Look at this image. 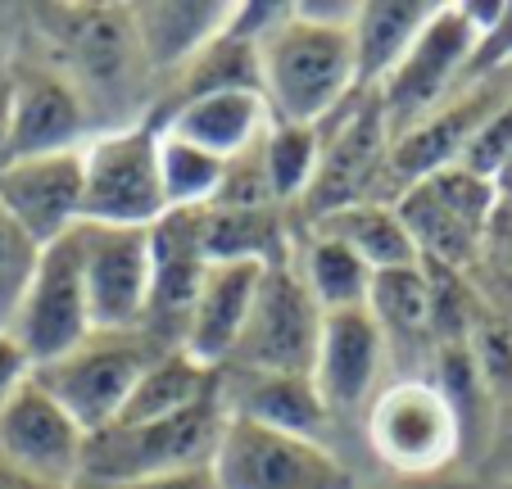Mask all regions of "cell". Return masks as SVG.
<instances>
[{
	"label": "cell",
	"instance_id": "obj_1",
	"mask_svg": "<svg viewBox=\"0 0 512 489\" xmlns=\"http://www.w3.org/2000/svg\"><path fill=\"white\" fill-rule=\"evenodd\" d=\"M354 23L304 19L295 5L259 41V91L272 109V123L322 127L340 114L349 91H358L354 64Z\"/></svg>",
	"mask_w": 512,
	"mask_h": 489
},
{
	"label": "cell",
	"instance_id": "obj_2",
	"mask_svg": "<svg viewBox=\"0 0 512 489\" xmlns=\"http://www.w3.org/2000/svg\"><path fill=\"white\" fill-rule=\"evenodd\" d=\"M37 23L59 46L68 64V82L78 87L87 114L114 118L127 109V100L141 96V77L150 73L136 41L132 5H50L37 10Z\"/></svg>",
	"mask_w": 512,
	"mask_h": 489
},
{
	"label": "cell",
	"instance_id": "obj_3",
	"mask_svg": "<svg viewBox=\"0 0 512 489\" xmlns=\"http://www.w3.org/2000/svg\"><path fill=\"white\" fill-rule=\"evenodd\" d=\"M395 209L413 236L422 268L463 277L481 259L485 231L499 209V182L454 163V168H440V173L404 186L395 195Z\"/></svg>",
	"mask_w": 512,
	"mask_h": 489
},
{
	"label": "cell",
	"instance_id": "obj_4",
	"mask_svg": "<svg viewBox=\"0 0 512 489\" xmlns=\"http://www.w3.org/2000/svg\"><path fill=\"white\" fill-rule=\"evenodd\" d=\"M223 390L218 399L195 403L186 413L164 422H136V426H105L87 440L82 458V489H109L127 480L173 476V471L209 467L218 435H223Z\"/></svg>",
	"mask_w": 512,
	"mask_h": 489
},
{
	"label": "cell",
	"instance_id": "obj_5",
	"mask_svg": "<svg viewBox=\"0 0 512 489\" xmlns=\"http://www.w3.org/2000/svg\"><path fill=\"white\" fill-rule=\"evenodd\" d=\"M368 444L395 476L422 480L449 471L463 449V408L435 376H399L381 385L363 413Z\"/></svg>",
	"mask_w": 512,
	"mask_h": 489
},
{
	"label": "cell",
	"instance_id": "obj_6",
	"mask_svg": "<svg viewBox=\"0 0 512 489\" xmlns=\"http://www.w3.org/2000/svg\"><path fill=\"white\" fill-rule=\"evenodd\" d=\"M168 213L159 186V123H123L82 145V222L155 227Z\"/></svg>",
	"mask_w": 512,
	"mask_h": 489
},
{
	"label": "cell",
	"instance_id": "obj_7",
	"mask_svg": "<svg viewBox=\"0 0 512 489\" xmlns=\"http://www.w3.org/2000/svg\"><path fill=\"white\" fill-rule=\"evenodd\" d=\"M209 471L218 489H358L354 471L327 440L272 431L232 413L223 417Z\"/></svg>",
	"mask_w": 512,
	"mask_h": 489
},
{
	"label": "cell",
	"instance_id": "obj_8",
	"mask_svg": "<svg viewBox=\"0 0 512 489\" xmlns=\"http://www.w3.org/2000/svg\"><path fill=\"white\" fill-rule=\"evenodd\" d=\"M155 354L159 345H150L141 331H91L73 354L37 367L32 376L55 394L59 408L82 431L96 435L118 422L127 394L136 390V381H141V372L150 367Z\"/></svg>",
	"mask_w": 512,
	"mask_h": 489
},
{
	"label": "cell",
	"instance_id": "obj_9",
	"mask_svg": "<svg viewBox=\"0 0 512 489\" xmlns=\"http://www.w3.org/2000/svg\"><path fill=\"white\" fill-rule=\"evenodd\" d=\"M481 50V32L463 14V5H440L422 37L413 41L399 68L386 77V87L377 91L381 114L390 123V141L422 123L435 105H445L463 82H472V64Z\"/></svg>",
	"mask_w": 512,
	"mask_h": 489
},
{
	"label": "cell",
	"instance_id": "obj_10",
	"mask_svg": "<svg viewBox=\"0 0 512 489\" xmlns=\"http://www.w3.org/2000/svg\"><path fill=\"white\" fill-rule=\"evenodd\" d=\"M87 286L91 331H141L155 281V236L150 227H105L78 222L73 227Z\"/></svg>",
	"mask_w": 512,
	"mask_h": 489
},
{
	"label": "cell",
	"instance_id": "obj_11",
	"mask_svg": "<svg viewBox=\"0 0 512 489\" xmlns=\"http://www.w3.org/2000/svg\"><path fill=\"white\" fill-rule=\"evenodd\" d=\"M322 308L313 304L309 286L300 281L295 263H277L263 272L259 299L250 308L241 340L223 372H304L313 376V354H318Z\"/></svg>",
	"mask_w": 512,
	"mask_h": 489
},
{
	"label": "cell",
	"instance_id": "obj_12",
	"mask_svg": "<svg viewBox=\"0 0 512 489\" xmlns=\"http://www.w3.org/2000/svg\"><path fill=\"white\" fill-rule=\"evenodd\" d=\"M10 336L28 354L32 372L73 354L91 336V308H87V286H82L73 231L41 250V263L32 272L28 290L19 299V313L10 322Z\"/></svg>",
	"mask_w": 512,
	"mask_h": 489
},
{
	"label": "cell",
	"instance_id": "obj_13",
	"mask_svg": "<svg viewBox=\"0 0 512 489\" xmlns=\"http://www.w3.org/2000/svg\"><path fill=\"white\" fill-rule=\"evenodd\" d=\"M87 440L59 399L32 376L0 413V462L46 489H82Z\"/></svg>",
	"mask_w": 512,
	"mask_h": 489
},
{
	"label": "cell",
	"instance_id": "obj_14",
	"mask_svg": "<svg viewBox=\"0 0 512 489\" xmlns=\"http://www.w3.org/2000/svg\"><path fill=\"white\" fill-rule=\"evenodd\" d=\"M381 182H390V123L381 114L377 91H368V100L349 109L336 132H322V163L304 195V209L318 222L322 213L345 209V204L381 200Z\"/></svg>",
	"mask_w": 512,
	"mask_h": 489
},
{
	"label": "cell",
	"instance_id": "obj_15",
	"mask_svg": "<svg viewBox=\"0 0 512 489\" xmlns=\"http://www.w3.org/2000/svg\"><path fill=\"white\" fill-rule=\"evenodd\" d=\"M0 105H5V163L87 145L91 114L68 77L28 73L0 96Z\"/></svg>",
	"mask_w": 512,
	"mask_h": 489
},
{
	"label": "cell",
	"instance_id": "obj_16",
	"mask_svg": "<svg viewBox=\"0 0 512 489\" xmlns=\"http://www.w3.org/2000/svg\"><path fill=\"white\" fill-rule=\"evenodd\" d=\"M381 367H386V336L368 308L322 313L313 381H318L331 417L368 408L381 390Z\"/></svg>",
	"mask_w": 512,
	"mask_h": 489
},
{
	"label": "cell",
	"instance_id": "obj_17",
	"mask_svg": "<svg viewBox=\"0 0 512 489\" xmlns=\"http://www.w3.org/2000/svg\"><path fill=\"white\" fill-rule=\"evenodd\" d=\"M0 209L41 250L64 240L82 222V150L5 163L0 168Z\"/></svg>",
	"mask_w": 512,
	"mask_h": 489
},
{
	"label": "cell",
	"instance_id": "obj_18",
	"mask_svg": "<svg viewBox=\"0 0 512 489\" xmlns=\"http://www.w3.org/2000/svg\"><path fill=\"white\" fill-rule=\"evenodd\" d=\"M263 272H268V263H250V259L209 263L200 290H195L191 313H186V331H182V349L195 363L213 367V372L227 367L245 322H250L254 299H259Z\"/></svg>",
	"mask_w": 512,
	"mask_h": 489
},
{
	"label": "cell",
	"instance_id": "obj_19",
	"mask_svg": "<svg viewBox=\"0 0 512 489\" xmlns=\"http://www.w3.org/2000/svg\"><path fill=\"white\" fill-rule=\"evenodd\" d=\"M159 127L168 136H177V141L209 150L213 159L236 163L268 136L272 109L259 87H218L173 100V109H168V118Z\"/></svg>",
	"mask_w": 512,
	"mask_h": 489
},
{
	"label": "cell",
	"instance_id": "obj_20",
	"mask_svg": "<svg viewBox=\"0 0 512 489\" xmlns=\"http://www.w3.org/2000/svg\"><path fill=\"white\" fill-rule=\"evenodd\" d=\"M223 413L250 417L272 431L309 435V440H327L336 422L318 381L304 372H223Z\"/></svg>",
	"mask_w": 512,
	"mask_h": 489
},
{
	"label": "cell",
	"instance_id": "obj_21",
	"mask_svg": "<svg viewBox=\"0 0 512 489\" xmlns=\"http://www.w3.org/2000/svg\"><path fill=\"white\" fill-rule=\"evenodd\" d=\"M232 10L223 0H168V5H132L136 41L150 73L186 68L200 50L232 28Z\"/></svg>",
	"mask_w": 512,
	"mask_h": 489
},
{
	"label": "cell",
	"instance_id": "obj_22",
	"mask_svg": "<svg viewBox=\"0 0 512 489\" xmlns=\"http://www.w3.org/2000/svg\"><path fill=\"white\" fill-rule=\"evenodd\" d=\"M368 313L386 336V354L399 349L408 363H422L440 349V326H435V277L426 268L381 272L372 277Z\"/></svg>",
	"mask_w": 512,
	"mask_h": 489
},
{
	"label": "cell",
	"instance_id": "obj_23",
	"mask_svg": "<svg viewBox=\"0 0 512 489\" xmlns=\"http://www.w3.org/2000/svg\"><path fill=\"white\" fill-rule=\"evenodd\" d=\"M440 5L426 0H368L354 14V64H358V91H381L386 77L399 68V59L413 50L422 28Z\"/></svg>",
	"mask_w": 512,
	"mask_h": 489
},
{
	"label": "cell",
	"instance_id": "obj_24",
	"mask_svg": "<svg viewBox=\"0 0 512 489\" xmlns=\"http://www.w3.org/2000/svg\"><path fill=\"white\" fill-rule=\"evenodd\" d=\"M223 390V372L195 363L186 349H159L150 358V367L141 372L136 390L127 394L123 413H118L114 426H136V422H164V417H177L195 403L218 399Z\"/></svg>",
	"mask_w": 512,
	"mask_h": 489
},
{
	"label": "cell",
	"instance_id": "obj_25",
	"mask_svg": "<svg viewBox=\"0 0 512 489\" xmlns=\"http://www.w3.org/2000/svg\"><path fill=\"white\" fill-rule=\"evenodd\" d=\"M313 231H322V236L340 240L345 250H354L377 277L381 272L422 268L417 245L408 236L404 218H399L395 200H358V204H345V209H331L313 222Z\"/></svg>",
	"mask_w": 512,
	"mask_h": 489
},
{
	"label": "cell",
	"instance_id": "obj_26",
	"mask_svg": "<svg viewBox=\"0 0 512 489\" xmlns=\"http://www.w3.org/2000/svg\"><path fill=\"white\" fill-rule=\"evenodd\" d=\"M295 272H300V281L309 286L313 304H318L322 313L368 308V290H372V277H377L354 250H345L340 240L322 236V231H309Z\"/></svg>",
	"mask_w": 512,
	"mask_h": 489
},
{
	"label": "cell",
	"instance_id": "obj_27",
	"mask_svg": "<svg viewBox=\"0 0 512 489\" xmlns=\"http://www.w3.org/2000/svg\"><path fill=\"white\" fill-rule=\"evenodd\" d=\"M259 159H263V173H268L272 200L304 204L313 177H318V163H322V127L272 123L268 136L259 141Z\"/></svg>",
	"mask_w": 512,
	"mask_h": 489
},
{
	"label": "cell",
	"instance_id": "obj_28",
	"mask_svg": "<svg viewBox=\"0 0 512 489\" xmlns=\"http://www.w3.org/2000/svg\"><path fill=\"white\" fill-rule=\"evenodd\" d=\"M227 163L213 159L209 150L191 141H177L159 127V186H164V204L168 213H195L209 209L223 191Z\"/></svg>",
	"mask_w": 512,
	"mask_h": 489
},
{
	"label": "cell",
	"instance_id": "obj_29",
	"mask_svg": "<svg viewBox=\"0 0 512 489\" xmlns=\"http://www.w3.org/2000/svg\"><path fill=\"white\" fill-rule=\"evenodd\" d=\"M467 354H472L481 394L512 399V313L508 308L476 299L472 326H467Z\"/></svg>",
	"mask_w": 512,
	"mask_h": 489
},
{
	"label": "cell",
	"instance_id": "obj_30",
	"mask_svg": "<svg viewBox=\"0 0 512 489\" xmlns=\"http://www.w3.org/2000/svg\"><path fill=\"white\" fill-rule=\"evenodd\" d=\"M41 263V245L0 209V331H10L14 313H19V299L28 290L32 272Z\"/></svg>",
	"mask_w": 512,
	"mask_h": 489
},
{
	"label": "cell",
	"instance_id": "obj_31",
	"mask_svg": "<svg viewBox=\"0 0 512 489\" xmlns=\"http://www.w3.org/2000/svg\"><path fill=\"white\" fill-rule=\"evenodd\" d=\"M476 268L490 272L494 286L512 299V195H503V191H499V209H494V218H490V231H485Z\"/></svg>",
	"mask_w": 512,
	"mask_h": 489
},
{
	"label": "cell",
	"instance_id": "obj_32",
	"mask_svg": "<svg viewBox=\"0 0 512 489\" xmlns=\"http://www.w3.org/2000/svg\"><path fill=\"white\" fill-rule=\"evenodd\" d=\"M32 381V363L28 354L19 349V340L10 331H0V413H5V403Z\"/></svg>",
	"mask_w": 512,
	"mask_h": 489
},
{
	"label": "cell",
	"instance_id": "obj_33",
	"mask_svg": "<svg viewBox=\"0 0 512 489\" xmlns=\"http://www.w3.org/2000/svg\"><path fill=\"white\" fill-rule=\"evenodd\" d=\"M109 489H218V485H213V471L209 467H195V471H173V476L127 480V485H109Z\"/></svg>",
	"mask_w": 512,
	"mask_h": 489
},
{
	"label": "cell",
	"instance_id": "obj_34",
	"mask_svg": "<svg viewBox=\"0 0 512 489\" xmlns=\"http://www.w3.org/2000/svg\"><path fill=\"white\" fill-rule=\"evenodd\" d=\"M399 489H494V485H485V480H463V476H422V480H404Z\"/></svg>",
	"mask_w": 512,
	"mask_h": 489
},
{
	"label": "cell",
	"instance_id": "obj_35",
	"mask_svg": "<svg viewBox=\"0 0 512 489\" xmlns=\"http://www.w3.org/2000/svg\"><path fill=\"white\" fill-rule=\"evenodd\" d=\"M0 489H46V485H37V480H28L23 471H14V467L0 462Z\"/></svg>",
	"mask_w": 512,
	"mask_h": 489
},
{
	"label": "cell",
	"instance_id": "obj_36",
	"mask_svg": "<svg viewBox=\"0 0 512 489\" xmlns=\"http://www.w3.org/2000/svg\"><path fill=\"white\" fill-rule=\"evenodd\" d=\"M508 173H512V163H508ZM508 173H503V177H508ZM503 177H499V182H503Z\"/></svg>",
	"mask_w": 512,
	"mask_h": 489
}]
</instances>
